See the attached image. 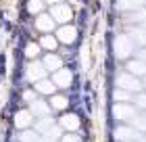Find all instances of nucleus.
Returning <instances> with one entry per match:
<instances>
[{"mask_svg":"<svg viewBox=\"0 0 146 142\" xmlns=\"http://www.w3.org/2000/svg\"><path fill=\"white\" fill-rule=\"evenodd\" d=\"M134 48H136V44H134V38H131V36L121 33V36L115 38V55H117L119 59L129 57L131 52H134Z\"/></svg>","mask_w":146,"mask_h":142,"instance_id":"1","label":"nucleus"},{"mask_svg":"<svg viewBox=\"0 0 146 142\" xmlns=\"http://www.w3.org/2000/svg\"><path fill=\"white\" fill-rule=\"evenodd\" d=\"M50 17L54 19L56 23H69V21H71V17H73V11H71V6H69V4L58 2V4H52Z\"/></svg>","mask_w":146,"mask_h":142,"instance_id":"2","label":"nucleus"},{"mask_svg":"<svg viewBox=\"0 0 146 142\" xmlns=\"http://www.w3.org/2000/svg\"><path fill=\"white\" fill-rule=\"evenodd\" d=\"M117 88H123V90H129V92H138L142 88V84L138 82V77L134 73H119L117 75Z\"/></svg>","mask_w":146,"mask_h":142,"instance_id":"3","label":"nucleus"},{"mask_svg":"<svg viewBox=\"0 0 146 142\" xmlns=\"http://www.w3.org/2000/svg\"><path fill=\"white\" fill-rule=\"evenodd\" d=\"M113 115H115L119 121H131L138 115V111L131 105H127V103H117L115 107H113Z\"/></svg>","mask_w":146,"mask_h":142,"instance_id":"4","label":"nucleus"},{"mask_svg":"<svg viewBox=\"0 0 146 142\" xmlns=\"http://www.w3.org/2000/svg\"><path fill=\"white\" fill-rule=\"evenodd\" d=\"M75 38H77V29L73 27V25H65L63 23V27L56 31V40L63 42V44H73Z\"/></svg>","mask_w":146,"mask_h":142,"instance_id":"5","label":"nucleus"},{"mask_svg":"<svg viewBox=\"0 0 146 142\" xmlns=\"http://www.w3.org/2000/svg\"><path fill=\"white\" fill-rule=\"evenodd\" d=\"M44 75H46V67H44V63H31V65H27L25 77H27L29 82H38V79H42Z\"/></svg>","mask_w":146,"mask_h":142,"instance_id":"6","label":"nucleus"},{"mask_svg":"<svg viewBox=\"0 0 146 142\" xmlns=\"http://www.w3.org/2000/svg\"><path fill=\"white\" fill-rule=\"evenodd\" d=\"M71 71L69 69H56V73H54V79H52V82H54V86L56 88H69L71 86Z\"/></svg>","mask_w":146,"mask_h":142,"instance_id":"7","label":"nucleus"},{"mask_svg":"<svg viewBox=\"0 0 146 142\" xmlns=\"http://www.w3.org/2000/svg\"><path fill=\"white\" fill-rule=\"evenodd\" d=\"M54 19H52L50 15H44V13H40L38 15V19H36V27L40 29V31H52V27H54Z\"/></svg>","mask_w":146,"mask_h":142,"instance_id":"8","label":"nucleus"},{"mask_svg":"<svg viewBox=\"0 0 146 142\" xmlns=\"http://www.w3.org/2000/svg\"><path fill=\"white\" fill-rule=\"evenodd\" d=\"M31 121H34V113H31V111H19V113L15 115V125L21 127V130L29 127Z\"/></svg>","mask_w":146,"mask_h":142,"instance_id":"9","label":"nucleus"},{"mask_svg":"<svg viewBox=\"0 0 146 142\" xmlns=\"http://www.w3.org/2000/svg\"><path fill=\"white\" fill-rule=\"evenodd\" d=\"M115 136L119 140H140V132L134 130V127H117Z\"/></svg>","mask_w":146,"mask_h":142,"instance_id":"10","label":"nucleus"},{"mask_svg":"<svg viewBox=\"0 0 146 142\" xmlns=\"http://www.w3.org/2000/svg\"><path fill=\"white\" fill-rule=\"evenodd\" d=\"M127 71L134 75H146V61H129L127 63Z\"/></svg>","mask_w":146,"mask_h":142,"instance_id":"11","label":"nucleus"},{"mask_svg":"<svg viewBox=\"0 0 146 142\" xmlns=\"http://www.w3.org/2000/svg\"><path fill=\"white\" fill-rule=\"evenodd\" d=\"M61 125L65 127V130H77L79 127V119H77V115H73V113H69V115H63L61 117Z\"/></svg>","mask_w":146,"mask_h":142,"instance_id":"12","label":"nucleus"},{"mask_svg":"<svg viewBox=\"0 0 146 142\" xmlns=\"http://www.w3.org/2000/svg\"><path fill=\"white\" fill-rule=\"evenodd\" d=\"M36 90L40 92V94H54V90H56V86H54V82H48V79H38L36 82Z\"/></svg>","mask_w":146,"mask_h":142,"instance_id":"13","label":"nucleus"},{"mask_svg":"<svg viewBox=\"0 0 146 142\" xmlns=\"http://www.w3.org/2000/svg\"><path fill=\"white\" fill-rule=\"evenodd\" d=\"M29 105H31V113L38 115V117H44V115L50 113V107L46 103H42V100H31Z\"/></svg>","mask_w":146,"mask_h":142,"instance_id":"14","label":"nucleus"},{"mask_svg":"<svg viewBox=\"0 0 146 142\" xmlns=\"http://www.w3.org/2000/svg\"><path fill=\"white\" fill-rule=\"evenodd\" d=\"M61 59H58L56 55H46L44 57V67H46V71H56V69H61Z\"/></svg>","mask_w":146,"mask_h":142,"instance_id":"15","label":"nucleus"},{"mask_svg":"<svg viewBox=\"0 0 146 142\" xmlns=\"http://www.w3.org/2000/svg\"><path fill=\"white\" fill-rule=\"evenodd\" d=\"M142 4H146V0H119V9L121 11H136Z\"/></svg>","mask_w":146,"mask_h":142,"instance_id":"16","label":"nucleus"},{"mask_svg":"<svg viewBox=\"0 0 146 142\" xmlns=\"http://www.w3.org/2000/svg\"><path fill=\"white\" fill-rule=\"evenodd\" d=\"M44 0H29L27 2V11L29 13H34V15H40V13L44 11Z\"/></svg>","mask_w":146,"mask_h":142,"instance_id":"17","label":"nucleus"},{"mask_svg":"<svg viewBox=\"0 0 146 142\" xmlns=\"http://www.w3.org/2000/svg\"><path fill=\"white\" fill-rule=\"evenodd\" d=\"M19 140H21V142H44L42 138L38 136V132H31V130H25L21 136H19Z\"/></svg>","mask_w":146,"mask_h":142,"instance_id":"18","label":"nucleus"},{"mask_svg":"<svg viewBox=\"0 0 146 142\" xmlns=\"http://www.w3.org/2000/svg\"><path fill=\"white\" fill-rule=\"evenodd\" d=\"M67 98L65 96H52V100H50V107L52 109H56V111H63V109H67Z\"/></svg>","mask_w":146,"mask_h":142,"instance_id":"19","label":"nucleus"},{"mask_svg":"<svg viewBox=\"0 0 146 142\" xmlns=\"http://www.w3.org/2000/svg\"><path fill=\"white\" fill-rule=\"evenodd\" d=\"M115 100H117V103H129V100H131V92L123 90V88H117V90H115Z\"/></svg>","mask_w":146,"mask_h":142,"instance_id":"20","label":"nucleus"},{"mask_svg":"<svg viewBox=\"0 0 146 142\" xmlns=\"http://www.w3.org/2000/svg\"><path fill=\"white\" fill-rule=\"evenodd\" d=\"M40 44H42L44 48H48V50H54V48H56V38H52V36H42Z\"/></svg>","mask_w":146,"mask_h":142,"instance_id":"21","label":"nucleus"},{"mask_svg":"<svg viewBox=\"0 0 146 142\" xmlns=\"http://www.w3.org/2000/svg\"><path fill=\"white\" fill-rule=\"evenodd\" d=\"M50 125H54V121H52L50 117H46V119L42 117V121H38V125H36V127H38V132H42V134H44Z\"/></svg>","mask_w":146,"mask_h":142,"instance_id":"22","label":"nucleus"},{"mask_svg":"<svg viewBox=\"0 0 146 142\" xmlns=\"http://www.w3.org/2000/svg\"><path fill=\"white\" fill-rule=\"evenodd\" d=\"M25 55H27L29 59H36L40 55V46L38 44H27V48H25Z\"/></svg>","mask_w":146,"mask_h":142,"instance_id":"23","label":"nucleus"},{"mask_svg":"<svg viewBox=\"0 0 146 142\" xmlns=\"http://www.w3.org/2000/svg\"><path fill=\"white\" fill-rule=\"evenodd\" d=\"M63 142H79V136H75V134H67V136H63Z\"/></svg>","mask_w":146,"mask_h":142,"instance_id":"24","label":"nucleus"},{"mask_svg":"<svg viewBox=\"0 0 146 142\" xmlns=\"http://www.w3.org/2000/svg\"><path fill=\"white\" fill-rule=\"evenodd\" d=\"M23 98L27 100V103H31V100H36V94H34V92H27V90H25V92H23Z\"/></svg>","mask_w":146,"mask_h":142,"instance_id":"25","label":"nucleus"},{"mask_svg":"<svg viewBox=\"0 0 146 142\" xmlns=\"http://www.w3.org/2000/svg\"><path fill=\"white\" fill-rule=\"evenodd\" d=\"M44 2H48V4H58V2H65V0H44Z\"/></svg>","mask_w":146,"mask_h":142,"instance_id":"26","label":"nucleus"},{"mask_svg":"<svg viewBox=\"0 0 146 142\" xmlns=\"http://www.w3.org/2000/svg\"><path fill=\"white\" fill-rule=\"evenodd\" d=\"M138 59H140V61H146V50H142L140 55H138Z\"/></svg>","mask_w":146,"mask_h":142,"instance_id":"27","label":"nucleus"},{"mask_svg":"<svg viewBox=\"0 0 146 142\" xmlns=\"http://www.w3.org/2000/svg\"><path fill=\"white\" fill-rule=\"evenodd\" d=\"M121 142H136V140H121Z\"/></svg>","mask_w":146,"mask_h":142,"instance_id":"28","label":"nucleus"},{"mask_svg":"<svg viewBox=\"0 0 146 142\" xmlns=\"http://www.w3.org/2000/svg\"><path fill=\"white\" fill-rule=\"evenodd\" d=\"M144 86H146V75H144Z\"/></svg>","mask_w":146,"mask_h":142,"instance_id":"29","label":"nucleus"}]
</instances>
